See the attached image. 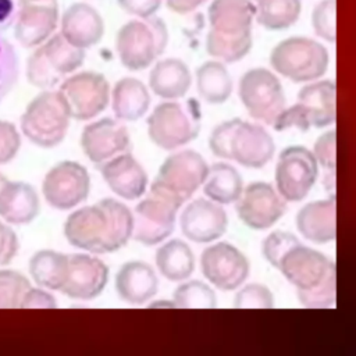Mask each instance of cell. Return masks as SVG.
I'll list each match as a JSON object with an SVG mask.
<instances>
[{
	"mask_svg": "<svg viewBox=\"0 0 356 356\" xmlns=\"http://www.w3.org/2000/svg\"><path fill=\"white\" fill-rule=\"evenodd\" d=\"M132 232L134 213L111 197L74 210L64 224L67 241L95 254L120 250L132 238Z\"/></svg>",
	"mask_w": 356,
	"mask_h": 356,
	"instance_id": "cell-1",
	"label": "cell"
},
{
	"mask_svg": "<svg viewBox=\"0 0 356 356\" xmlns=\"http://www.w3.org/2000/svg\"><path fill=\"white\" fill-rule=\"evenodd\" d=\"M275 268L296 288L299 302L309 309H328L337 300V268L321 252L298 241L278 259Z\"/></svg>",
	"mask_w": 356,
	"mask_h": 356,
	"instance_id": "cell-2",
	"label": "cell"
},
{
	"mask_svg": "<svg viewBox=\"0 0 356 356\" xmlns=\"http://www.w3.org/2000/svg\"><path fill=\"white\" fill-rule=\"evenodd\" d=\"M210 31L206 51L224 63L242 60L252 49V22L256 17L253 0H213L207 10Z\"/></svg>",
	"mask_w": 356,
	"mask_h": 356,
	"instance_id": "cell-3",
	"label": "cell"
},
{
	"mask_svg": "<svg viewBox=\"0 0 356 356\" xmlns=\"http://www.w3.org/2000/svg\"><path fill=\"white\" fill-rule=\"evenodd\" d=\"M209 147L220 159L234 160L246 168H261L274 156L271 135L259 124L232 118L218 124L210 134Z\"/></svg>",
	"mask_w": 356,
	"mask_h": 356,
	"instance_id": "cell-4",
	"label": "cell"
},
{
	"mask_svg": "<svg viewBox=\"0 0 356 356\" xmlns=\"http://www.w3.org/2000/svg\"><path fill=\"white\" fill-rule=\"evenodd\" d=\"M146 125L157 147L175 150L197 138L202 127L200 104L195 99L161 102L147 117Z\"/></svg>",
	"mask_w": 356,
	"mask_h": 356,
	"instance_id": "cell-5",
	"label": "cell"
},
{
	"mask_svg": "<svg viewBox=\"0 0 356 356\" xmlns=\"http://www.w3.org/2000/svg\"><path fill=\"white\" fill-rule=\"evenodd\" d=\"M167 43V26L161 18L154 15L124 24L115 36L118 58L131 71L150 67L164 53Z\"/></svg>",
	"mask_w": 356,
	"mask_h": 356,
	"instance_id": "cell-6",
	"label": "cell"
},
{
	"mask_svg": "<svg viewBox=\"0 0 356 356\" xmlns=\"http://www.w3.org/2000/svg\"><path fill=\"white\" fill-rule=\"evenodd\" d=\"M70 121L71 114L60 90L46 89L29 102L19 125L29 142L43 149H51L64 140Z\"/></svg>",
	"mask_w": 356,
	"mask_h": 356,
	"instance_id": "cell-7",
	"label": "cell"
},
{
	"mask_svg": "<svg viewBox=\"0 0 356 356\" xmlns=\"http://www.w3.org/2000/svg\"><path fill=\"white\" fill-rule=\"evenodd\" d=\"M85 61V50L71 44L61 33L35 47L26 60V79L39 89H51Z\"/></svg>",
	"mask_w": 356,
	"mask_h": 356,
	"instance_id": "cell-8",
	"label": "cell"
},
{
	"mask_svg": "<svg viewBox=\"0 0 356 356\" xmlns=\"http://www.w3.org/2000/svg\"><path fill=\"white\" fill-rule=\"evenodd\" d=\"M337 86L332 81L324 79L310 82L298 92V103L277 117L273 124L275 131L298 128L303 132L312 127L324 128L335 122Z\"/></svg>",
	"mask_w": 356,
	"mask_h": 356,
	"instance_id": "cell-9",
	"label": "cell"
},
{
	"mask_svg": "<svg viewBox=\"0 0 356 356\" xmlns=\"http://www.w3.org/2000/svg\"><path fill=\"white\" fill-rule=\"evenodd\" d=\"M328 51L317 40L292 36L274 46L270 64L281 76L292 82H312L321 78L328 68Z\"/></svg>",
	"mask_w": 356,
	"mask_h": 356,
	"instance_id": "cell-10",
	"label": "cell"
},
{
	"mask_svg": "<svg viewBox=\"0 0 356 356\" xmlns=\"http://www.w3.org/2000/svg\"><path fill=\"white\" fill-rule=\"evenodd\" d=\"M181 207L182 203L177 197L152 182L149 192L135 206L132 238L145 246L164 242L175 228Z\"/></svg>",
	"mask_w": 356,
	"mask_h": 356,
	"instance_id": "cell-11",
	"label": "cell"
},
{
	"mask_svg": "<svg viewBox=\"0 0 356 356\" xmlns=\"http://www.w3.org/2000/svg\"><path fill=\"white\" fill-rule=\"evenodd\" d=\"M238 95L249 115L273 125L285 108V95L275 74L259 67L246 71L239 79Z\"/></svg>",
	"mask_w": 356,
	"mask_h": 356,
	"instance_id": "cell-12",
	"label": "cell"
},
{
	"mask_svg": "<svg viewBox=\"0 0 356 356\" xmlns=\"http://www.w3.org/2000/svg\"><path fill=\"white\" fill-rule=\"evenodd\" d=\"M318 177V163L312 150L305 146L285 147L275 164V186L286 202L303 200Z\"/></svg>",
	"mask_w": 356,
	"mask_h": 356,
	"instance_id": "cell-13",
	"label": "cell"
},
{
	"mask_svg": "<svg viewBox=\"0 0 356 356\" xmlns=\"http://www.w3.org/2000/svg\"><path fill=\"white\" fill-rule=\"evenodd\" d=\"M60 93L70 110L71 118L89 121L106 110L111 100V89L104 75L83 71L67 76L60 83Z\"/></svg>",
	"mask_w": 356,
	"mask_h": 356,
	"instance_id": "cell-14",
	"label": "cell"
},
{
	"mask_svg": "<svg viewBox=\"0 0 356 356\" xmlns=\"http://www.w3.org/2000/svg\"><path fill=\"white\" fill-rule=\"evenodd\" d=\"M209 168L200 153L179 150L163 161L153 182L184 204L204 184Z\"/></svg>",
	"mask_w": 356,
	"mask_h": 356,
	"instance_id": "cell-15",
	"label": "cell"
},
{
	"mask_svg": "<svg viewBox=\"0 0 356 356\" xmlns=\"http://www.w3.org/2000/svg\"><path fill=\"white\" fill-rule=\"evenodd\" d=\"M90 191L88 170L71 160L53 165L44 175L42 193L44 200L57 210H71L86 200Z\"/></svg>",
	"mask_w": 356,
	"mask_h": 356,
	"instance_id": "cell-16",
	"label": "cell"
},
{
	"mask_svg": "<svg viewBox=\"0 0 356 356\" xmlns=\"http://www.w3.org/2000/svg\"><path fill=\"white\" fill-rule=\"evenodd\" d=\"M246 256L229 242H217L207 246L200 256L203 277L220 291L238 289L249 275Z\"/></svg>",
	"mask_w": 356,
	"mask_h": 356,
	"instance_id": "cell-17",
	"label": "cell"
},
{
	"mask_svg": "<svg viewBox=\"0 0 356 356\" xmlns=\"http://www.w3.org/2000/svg\"><path fill=\"white\" fill-rule=\"evenodd\" d=\"M239 220L252 229H267L286 211V200L268 182L249 184L235 202Z\"/></svg>",
	"mask_w": 356,
	"mask_h": 356,
	"instance_id": "cell-18",
	"label": "cell"
},
{
	"mask_svg": "<svg viewBox=\"0 0 356 356\" xmlns=\"http://www.w3.org/2000/svg\"><path fill=\"white\" fill-rule=\"evenodd\" d=\"M58 24L57 0H19L14 36L25 49L44 43Z\"/></svg>",
	"mask_w": 356,
	"mask_h": 356,
	"instance_id": "cell-19",
	"label": "cell"
},
{
	"mask_svg": "<svg viewBox=\"0 0 356 356\" xmlns=\"http://www.w3.org/2000/svg\"><path fill=\"white\" fill-rule=\"evenodd\" d=\"M81 147L85 156L99 165L129 152L131 136L121 120L104 117L85 125L81 134Z\"/></svg>",
	"mask_w": 356,
	"mask_h": 356,
	"instance_id": "cell-20",
	"label": "cell"
},
{
	"mask_svg": "<svg viewBox=\"0 0 356 356\" xmlns=\"http://www.w3.org/2000/svg\"><path fill=\"white\" fill-rule=\"evenodd\" d=\"M228 225V217L222 206L207 199L189 202L179 216V227L184 236L195 243H210L222 236Z\"/></svg>",
	"mask_w": 356,
	"mask_h": 356,
	"instance_id": "cell-21",
	"label": "cell"
},
{
	"mask_svg": "<svg viewBox=\"0 0 356 356\" xmlns=\"http://www.w3.org/2000/svg\"><path fill=\"white\" fill-rule=\"evenodd\" d=\"M108 281V267L88 253L70 254L68 273L60 292L71 299L90 300L99 296Z\"/></svg>",
	"mask_w": 356,
	"mask_h": 356,
	"instance_id": "cell-22",
	"label": "cell"
},
{
	"mask_svg": "<svg viewBox=\"0 0 356 356\" xmlns=\"http://www.w3.org/2000/svg\"><path fill=\"white\" fill-rule=\"evenodd\" d=\"M99 171L107 186L121 199L136 200L147 191V174L129 152L99 164Z\"/></svg>",
	"mask_w": 356,
	"mask_h": 356,
	"instance_id": "cell-23",
	"label": "cell"
},
{
	"mask_svg": "<svg viewBox=\"0 0 356 356\" xmlns=\"http://www.w3.org/2000/svg\"><path fill=\"white\" fill-rule=\"evenodd\" d=\"M60 33L71 44L85 50L100 42L104 33V22L90 4L74 3L63 13Z\"/></svg>",
	"mask_w": 356,
	"mask_h": 356,
	"instance_id": "cell-24",
	"label": "cell"
},
{
	"mask_svg": "<svg viewBox=\"0 0 356 356\" xmlns=\"http://www.w3.org/2000/svg\"><path fill=\"white\" fill-rule=\"evenodd\" d=\"M114 285L121 300L131 305H142L156 295L159 278L149 263L132 260L120 267Z\"/></svg>",
	"mask_w": 356,
	"mask_h": 356,
	"instance_id": "cell-25",
	"label": "cell"
},
{
	"mask_svg": "<svg viewBox=\"0 0 356 356\" xmlns=\"http://www.w3.org/2000/svg\"><path fill=\"white\" fill-rule=\"evenodd\" d=\"M299 234L314 243H325L337 236L335 197L316 200L305 204L296 214Z\"/></svg>",
	"mask_w": 356,
	"mask_h": 356,
	"instance_id": "cell-26",
	"label": "cell"
},
{
	"mask_svg": "<svg viewBox=\"0 0 356 356\" xmlns=\"http://www.w3.org/2000/svg\"><path fill=\"white\" fill-rule=\"evenodd\" d=\"M40 210L36 189L22 181H10L0 192V217L11 225L32 222Z\"/></svg>",
	"mask_w": 356,
	"mask_h": 356,
	"instance_id": "cell-27",
	"label": "cell"
},
{
	"mask_svg": "<svg viewBox=\"0 0 356 356\" xmlns=\"http://www.w3.org/2000/svg\"><path fill=\"white\" fill-rule=\"evenodd\" d=\"M192 83L189 67L179 58L159 60L149 74L150 90L164 100H178L186 95Z\"/></svg>",
	"mask_w": 356,
	"mask_h": 356,
	"instance_id": "cell-28",
	"label": "cell"
},
{
	"mask_svg": "<svg viewBox=\"0 0 356 356\" xmlns=\"http://www.w3.org/2000/svg\"><path fill=\"white\" fill-rule=\"evenodd\" d=\"M149 106L150 93L147 86L134 76L121 78L111 89V108L121 121L139 120L147 113Z\"/></svg>",
	"mask_w": 356,
	"mask_h": 356,
	"instance_id": "cell-29",
	"label": "cell"
},
{
	"mask_svg": "<svg viewBox=\"0 0 356 356\" xmlns=\"http://www.w3.org/2000/svg\"><path fill=\"white\" fill-rule=\"evenodd\" d=\"M156 267L168 281L181 282L188 280L195 270V256L189 245L181 239L161 242L156 250Z\"/></svg>",
	"mask_w": 356,
	"mask_h": 356,
	"instance_id": "cell-30",
	"label": "cell"
},
{
	"mask_svg": "<svg viewBox=\"0 0 356 356\" xmlns=\"http://www.w3.org/2000/svg\"><path fill=\"white\" fill-rule=\"evenodd\" d=\"M70 254L50 249H42L32 254L29 260V274L42 288L61 291L68 273Z\"/></svg>",
	"mask_w": 356,
	"mask_h": 356,
	"instance_id": "cell-31",
	"label": "cell"
},
{
	"mask_svg": "<svg viewBox=\"0 0 356 356\" xmlns=\"http://www.w3.org/2000/svg\"><path fill=\"white\" fill-rule=\"evenodd\" d=\"M243 192V181L238 170L228 163H214L203 184V193L220 204L235 203Z\"/></svg>",
	"mask_w": 356,
	"mask_h": 356,
	"instance_id": "cell-32",
	"label": "cell"
},
{
	"mask_svg": "<svg viewBox=\"0 0 356 356\" xmlns=\"http://www.w3.org/2000/svg\"><path fill=\"white\" fill-rule=\"evenodd\" d=\"M196 89L209 104L225 103L232 93V79L221 61H206L196 70Z\"/></svg>",
	"mask_w": 356,
	"mask_h": 356,
	"instance_id": "cell-33",
	"label": "cell"
},
{
	"mask_svg": "<svg viewBox=\"0 0 356 356\" xmlns=\"http://www.w3.org/2000/svg\"><path fill=\"white\" fill-rule=\"evenodd\" d=\"M256 21L268 31H281L292 26L302 11L300 0H253Z\"/></svg>",
	"mask_w": 356,
	"mask_h": 356,
	"instance_id": "cell-34",
	"label": "cell"
},
{
	"mask_svg": "<svg viewBox=\"0 0 356 356\" xmlns=\"http://www.w3.org/2000/svg\"><path fill=\"white\" fill-rule=\"evenodd\" d=\"M175 307L181 309H214L217 306L216 292L203 281H182L172 295Z\"/></svg>",
	"mask_w": 356,
	"mask_h": 356,
	"instance_id": "cell-35",
	"label": "cell"
},
{
	"mask_svg": "<svg viewBox=\"0 0 356 356\" xmlns=\"http://www.w3.org/2000/svg\"><path fill=\"white\" fill-rule=\"evenodd\" d=\"M29 288L31 282L24 274L10 268H0V309L19 307Z\"/></svg>",
	"mask_w": 356,
	"mask_h": 356,
	"instance_id": "cell-36",
	"label": "cell"
},
{
	"mask_svg": "<svg viewBox=\"0 0 356 356\" xmlns=\"http://www.w3.org/2000/svg\"><path fill=\"white\" fill-rule=\"evenodd\" d=\"M18 57L13 44L0 36V102L18 81Z\"/></svg>",
	"mask_w": 356,
	"mask_h": 356,
	"instance_id": "cell-37",
	"label": "cell"
},
{
	"mask_svg": "<svg viewBox=\"0 0 356 356\" xmlns=\"http://www.w3.org/2000/svg\"><path fill=\"white\" fill-rule=\"evenodd\" d=\"M236 309H273L274 296L263 284H248L242 286L234 299Z\"/></svg>",
	"mask_w": 356,
	"mask_h": 356,
	"instance_id": "cell-38",
	"label": "cell"
},
{
	"mask_svg": "<svg viewBox=\"0 0 356 356\" xmlns=\"http://www.w3.org/2000/svg\"><path fill=\"white\" fill-rule=\"evenodd\" d=\"M312 25L318 38L335 42V0H323L314 7Z\"/></svg>",
	"mask_w": 356,
	"mask_h": 356,
	"instance_id": "cell-39",
	"label": "cell"
},
{
	"mask_svg": "<svg viewBox=\"0 0 356 356\" xmlns=\"http://www.w3.org/2000/svg\"><path fill=\"white\" fill-rule=\"evenodd\" d=\"M299 239L291 232L285 231H274L270 235H267L263 239L261 243V253L263 257L273 266L275 267L278 259L282 256V253L293 243H296Z\"/></svg>",
	"mask_w": 356,
	"mask_h": 356,
	"instance_id": "cell-40",
	"label": "cell"
},
{
	"mask_svg": "<svg viewBox=\"0 0 356 356\" xmlns=\"http://www.w3.org/2000/svg\"><path fill=\"white\" fill-rule=\"evenodd\" d=\"M21 147V135L17 127L10 122L0 120V164L10 163L15 159Z\"/></svg>",
	"mask_w": 356,
	"mask_h": 356,
	"instance_id": "cell-41",
	"label": "cell"
},
{
	"mask_svg": "<svg viewBox=\"0 0 356 356\" xmlns=\"http://www.w3.org/2000/svg\"><path fill=\"white\" fill-rule=\"evenodd\" d=\"M313 153L316 156L317 163L327 168L334 170L337 164V132L331 129L323 135H320L313 146Z\"/></svg>",
	"mask_w": 356,
	"mask_h": 356,
	"instance_id": "cell-42",
	"label": "cell"
},
{
	"mask_svg": "<svg viewBox=\"0 0 356 356\" xmlns=\"http://www.w3.org/2000/svg\"><path fill=\"white\" fill-rule=\"evenodd\" d=\"M19 249L18 236L13 228L0 221V266L10 264Z\"/></svg>",
	"mask_w": 356,
	"mask_h": 356,
	"instance_id": "cell-43",
	"label": "cell"
},
{
	"mask_svg": "<svg viewBox=\"0 0 356 356\" xmlns=\"http://www.w3.org/2000/svg\"><path fill=\"white\" fill-rule=\"evenodd\" d=\"M57 307L56 298L42 286H31L22 298L19 309H54Z\"/></svg>",
	"mask_w": 356,
	"mask_h": 356,
	"instance_id": "cell-44",
	"label": "cell"
},
{
	"mask_svg": "<svg viewBox=\"0 0 356 356\" xmlns=\"http://www.w3.org/2000/svg\"><path fill=\"white\" fill-rule=\"evenodd\" d=\"M117 3L127 14L138 18L154 15L161 6V0H117Z\"/></svg>",
	"mask_w": 356,
	"mask_h": 356,
	"instance_id": "cell-45",
	"label": "cell"
},
{
	"mask_svg": "<svg viewBox=\"0 0 356 356\" xmlns=\"http://www.w3.org/2000/svg\"><path fill=\"white\" fill-rule=\"evenodd\" d=\"M18 4L15 0H0V33L14 25Z\"/></svg>",
	"mask_w": 356,
	"mask_h": 356,
	"instance_id": "cell-46",
	"label": "cell"
},
{
	"mask_svg": "<svg viewBox=\"0 0 356 356\" xmlns=\"http://www.w3.org/2000/svg\"><path fill=\"white\" fill-rule=\"evenodd\" d=\"M206 0H165L167 7L177 14H188L200 7Z\"/></svg>",
	"mask_w": 356,
	"mask_h": 356,
	"instance_id": "cell-47",
	"label": "cell"
},
{
	"mask_svg": "<svg viewBox=\"0 0 356 356\" xmlns=\"http://www.w3.org/2000/svg\"><path fill=\"white\" fill-rule=\"evenodd\" d=\"M8 182V179H7V177H4L1 172H0V192H1V189L6 186V184Z\"/></svg>",
	"mask_w": 356,
	"mask_h": 356,
	"instance_id": "cell-48",
	"label": "cell"
}]
</instances>
